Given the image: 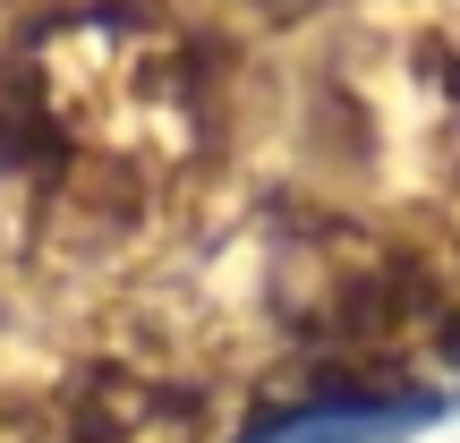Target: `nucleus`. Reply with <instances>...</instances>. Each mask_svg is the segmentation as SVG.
Here are the masks:
<instances>
[{
  "label": "nucleus",
  "mask_w": 460,
  "mask_h": 443,
  "mask_svg": "<svg viewBox=\"0 0 460 443\" xmlns=\"http://www.w3.org/2000/svg\"><path fill=\"white\" fill-rule=\"evenodd\" d=\"M264 9H298V0H264Z\"/></svg>",
  "instance_id": "5"
},
{
  "label": "nucleus",
  "mask_w": 460,
  "mask_h": 443,
  "mask_svg": "<svg viewBox=\"0 0 460 443\" xmlns=\"http://www.w3.org/2000/svg\"><path fill=\"white\" fill-rule=\"evenodd\" d=\"M60 111L34 94L26 77L0 85V163H60Z\"/></svg>",
  "instance_id": "3"
},
{
  "label": "nucleus",
  "mask_w": 460,
  "mask_h": 443,
  "mask_svg": "<svg viewBox=\"0 0 460 443\" xmlns=\"http://www.w3.org/2000/svg\"><path fill=\"white\" fill-rule=\"evenodd\" d=\"M444 350H452V359H460V324H452V332H444Z\"/></svg>",
  "instance_id": "4"
},
{
  "label": "nucleus",
  "mask_w": 460,
  "mask_h": 443,
  "mask_svg": "<svg viewBox=\"0 0 460 443\" xmlns=\"http://www.w3.org/2000/svg\"><path fill=\"white\" fill-rule=\"evenodd\" d=\"M435 315V281L418 273V264H349V273L324 281V307H315V341L332 350V359H384V350H401L418 324Z\"/></svg>",
  "instance_id": "1"
},
{
  "label": "nucleus",
  "mask_w": 460,
  "mask_h": 443,
  "mask_svg": "<svg viewBox=\"0 0 460 443\" xmlns=\"http://www.w3.org/2000/svg\"><path fill=\"white\" fill-rule=\"evenodd\" d=\"M444 418V393H393V384H341L298 410L256 418L239 443H410Z\"/></svg>",
  "instance_id": "2"
}]
</instances>
